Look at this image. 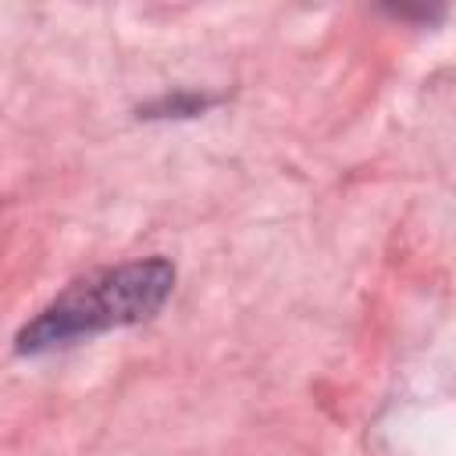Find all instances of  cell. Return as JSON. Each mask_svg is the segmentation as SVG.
Masks as SVG:
<instances>
[{"label":"cell","mask_w":456,"mask_h":456,"mask_svg":"<svg viewBox=\"0 0 456 456\" xmlns=\"http://www.w3.org/2000/svg\"><path fill=\"white\" fill-rule=\"evenodd\" d=\"M171 289H175V267L164 256L96 271L75 281L71 289H64L53 303H46L18 331L14 349L21 356H36L103 335L110 328L142 324L167 303Z\"/></svg>","instance_id":"obj_1"},{"label":"cell","mask_w":456,"mask_h":456,"mask_svg":"<svg viewBox=\"0 0 456 456\" xmlns=\"http://www.w3.org/2000/svg\"><path fill=\"white\" fill-rule=\"evenodd\" d=\"M214 103V96H200V93H178V96H164L157 107H150V118H192L200 110H207Z\"/></svg>","instance_id":"obj_2"}]
</instances>
